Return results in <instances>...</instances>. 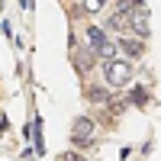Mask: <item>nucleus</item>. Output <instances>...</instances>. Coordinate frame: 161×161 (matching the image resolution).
Instances as JSON below:
<instances>
[{"instance_id": "nucleus-1", "label": "nucleus", "mask_w": 161, "mask_h": 161, "mask_svg": "<svg viewBox=\"0 0 161 161\" xmlns=\"http://www.w3.org/2000/svg\"><path fill=\"white\" fill-rule=\"evenodd\" d=\"M103 80H106V87H129L132 84V61L126 58H110V61H103Z\"/></svg>"}, {"instance_id": "nucleus-2", "label": "nucleus", "mask_w": 161, "mask_h": 161, "mask_svg": "<svg viewBox=\"0 0 161 161\" xmlns=\"http://www.w3.org/2000/svg\"><path fill=\"white\" fill-rule=\"evenodd\" d=\"M87 42H90V52H93V58H103V61H110V58H116V45L106 39V29H100V26H87Z\"/></svg>"}, {"instance_id": "nucleus-3", "label": "nucleus", "mask_w": 161, "mask_h": 161, "mask_svg": "<svg viewBox=\"0 0 161 161\" xmlns=\"http://www.w3.org/2000/svg\"><path fill=\"white\" fill-rule=\"evenodd\" d=\"M129 36L145 42V36H148V10H145V7H139L136 13H132V19H129Z\"/></svg>"}, {"instance_id": "nucleus-4", "label": "nucleus", "mask_w": 161, "mask_h": 161, "mask_svg": "<svg viewBox=\"0 0 161 161\" xmlns=\"http://www.w3.org/2000/svg\"><path fill=\"white\" fill-rule=\"evenodd\" d=\"M71 142H74V145H87V142H93V123H90L87 116L74 119V129H71Z\"/></svg>"}, {"instance_id": "nucleus-5", "label": "nucleus", "mask_w": 161, "mask_h": 161, "mask_svg": "<svg viewBox=\"0 0 161 161\" xmlns=\"http://www.w3.org/2000/svg\"><path fill=\"white\" fill-rule=\"evenodd\" d=\"M116 48L123 52V58H126V61H132V58H142V55H145V42H142V39H132V36H123Z\"/></svg>"}, {"instance_id": "nucleus-6", "label": "nucleus", "mask_w": 161, "mask_h": 161, "mask_svg": "<svg viewBox=\"0 0 161 161\" xmlns=\"http://www.w3.org/2000/svg\"><path fill=\"white\" fill-rule=\"evenodd\" d=\"M87 97H90V103H106V90H100V87L93 90V87H90V90H87Z\"/></svg>"}]
</instances>
